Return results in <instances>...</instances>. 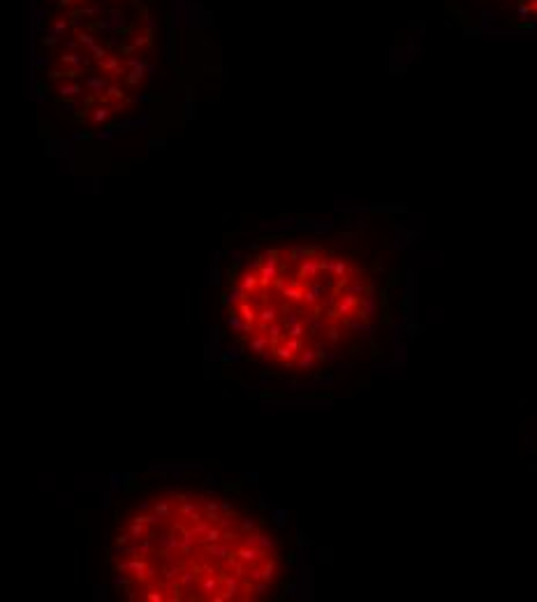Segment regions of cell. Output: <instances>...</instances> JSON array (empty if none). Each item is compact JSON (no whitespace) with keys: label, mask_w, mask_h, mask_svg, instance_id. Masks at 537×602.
<instances>
[{"label":"cell","mask_w":537,"mask_h":602,"mask_svg":"<svg viewBox=\"0 0 537 602\" xmlns=\"http://www.w3.org/2000/svg\"><path fill=\"white\" fill-rule=\"evenodd\" d=\"M116 591L135 602H257L280 588L276 533L241 500L158 489L121 514L107 549Z\"/></svg>","instance_id":"obj_1"},{"label":"cell","mask_w":537,"mask_h":602,"mask_svg":"<svg viewBox=\"0 0 537 602\" xmlns=\"http://www.w3.org/2000/svg\"><path fill=\"white\" fill-rule=\"evenodd\" d=\"M225 313L250 359L306 375L331 366L373 329L375 278L356 257L317 243L269 246L232 273Z\"/></svg>","instance_id":"obj_2"}]
</instances>
